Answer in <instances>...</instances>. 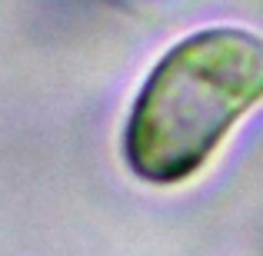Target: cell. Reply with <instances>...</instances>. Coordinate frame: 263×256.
I'll return each mask as SVG.
<instances>
[{
	"label": "cell",
	"mask_w": 263,
	"mask_h": 256,
	"mask_svg": "<svg viewBox=\"0 0 263 256\" xmlns=\"http://www.w3.org/2000/svg\"><path fill=\"white\" fill-rule=\"evenodd\" d=\"M263 100V37L203 27L154 64L130 103L123 160L134 176L174 186L213 160L230 130Z\"/></svg>",
	"instance_id": "1"
}]
</instances>
